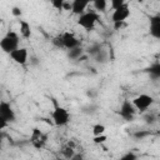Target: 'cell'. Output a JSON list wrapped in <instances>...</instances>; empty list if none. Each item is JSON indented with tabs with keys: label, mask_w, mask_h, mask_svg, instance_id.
<instances>
[{
	"label": "cell",
	"mask_w": 160,
	"mask_h": 160,
	"mask_svg": "<svg viewBox=\"0 0 160 160\" xmlns=\"http://www.w3.org/2000/svg\"><path fill=\"white\" fill-rule=\"evenodd\" d=\"M52 102H54V110L51 112V119H52V122L55 126H65L69 124L70 121V114L69 111L60 106L55 99H52Z\"/></svg>",
	"instance_id": "cell-1"
},
{
	"label": "cell",
	"mask_w": 160,
	"mask_h": 160,
	"mask_svg": "<svg viewBox=\"0 0 160 160\" xmlns=\"http://www.w3.org/2000/svg\"><path fill=\"white\" fill-rule=\"evenodd\" d=\"M99 21H100V15L94 10H89V11H85L82 15H80L78 18L76 24L79 26H81L82 29H85L86 31H90L95 28V25Z\"/></svg>",
	"instance_id": "cell-2"
},
{
	"label": "cell",
	"mask_w": 160,
	"mask_h": 160,
	"mask_svg": "<svg viewBox=\"0 0 160 160\" xmlns=\"http://www.w3.org/2000/svg\"><path fill=\"white\" fill-rule=\"evenodd\" d=\"M19 42H20L19 35L15 31H8L0 40V49L4 52L10 54L19 48Z\"/></svg>",
	"instance_id": "cell-3"
},
{
	"label": "cell",
	"mask_w": 160,
	"mask_h": 160,
	"mask_svg": "<svg viewBox=\"0 0 160 160\" xmlns=\"http://www.w3.org/2000/svg\"><path fill=\"white\" fill-rule=\"evenodd\" d=\"M131 102H132V105H134L136 111L144 112V111H146L152 105L154 99H152V96H150L148 94H140L136 98H134Z\"/></svg>",
	"instance_id": "cell-4"
},
{
	"label": "cell",
	"mask_w": 160,
	"mask_h": 160,
	"mask_svg": "<svg viewBox=\"0 0 160 160\" xmlns=\"http://www.w3.org/2000/svg\"><path fill=\"white\" fill-rule=\"evenodd\" d=\"M30 142L35 149H42L48 142V135L39 128H34L30 135Z\"/></svg>",
	"instance_id": "cell-5"
},
{
	"label": "cell",
	"mask_w": 160,
	"mask_h": 160,
	"mask_svg": "<svg viewBox=\"0 0 160 160\" xmlns=\"http://www.w3.org/2000/svg\"><path fill=\"white\" fill-rule=\"evenodd\" d=\"M136 114V110L132 105V102L130 100H124L122 104L120 105V109H119V115L126 120V121H131L134 120V116Z\"/></svg>",
	"instance_id": "cell-6"
},
{
	"label": "cell",
	"mask_w": 160,
	"mask_h": 160,
	"mask_svg": "<svg viewBox=\"0 0 160 160\" xmlns=\"http://www.w3.org/2000/svg\"><path fill=\"white\" fill-rule=\"evenodd\" d=\"M61 35V40H62V46L66 50H71L75 48H79L81 45V40H79L72 32L70 31H64Z\"/></svg>",
	"instance_id": "cell-7"
},
{
	"label": "cell",
	"mask_w": 160,
	"mask_h": 160,
	"mask_svg": "<svg viewBox=\"0 0 160 160\" xmlns=\"http://www.w3.org/2000/svg\"><path fill=\"white\" fill-rule=\"evenodd\" d=\"M129 16H130V8H129V4L125 2L122 6H120L119 9L112 11L111 21H112V24H115V22H125V20Z\"/></svg>",
	"instance_id": "cell-8"
},
{
	"label": "cell",
	"mask_w": 160,
	"mask_h": 160,
	"mask_svg": "<svg viewBox=\"0 0 160 160\" xmlns=\"http://www.w3.org/2000/svg\"><path fill=\"white\" fill-rule=\"evenodd\" d=\"M0 116H1L8 124L15 121V119H16L15 111L12 110L11 105H10L8 101H0Z\"/></svg>",
	"instance_id": "cell-9"
},
{
	"label": "cell",
	"mask_w": 160,
	"mask_h": 160,
	"mask_svg": "<svg viewBox=\"0 0 160 160\" xmlns=\"http://www.w3.org/2000/svg\"><path fill=\"white\" fill-rule=\"evenodd\" d=\"M9 56L11 58V60L14 62H16L19 65H25L28 62V59H29V52H28L26 48H18L12 52H10Z\"/></svg>",
	"instance_id": "cell-10"
},
{
	"label": "cell",
	"mask_w": 160,
	"mask_h": 160,
	"mask_svg": "<svg viewBox=\"0 0 160 160\" xmlns=\"http://www.w3.org/2000/svg\"><path fill=\"white\" fill-rule=\"evenodd\" d=\"M150 35L154 39H160V15L150 16Z\"/></svg>",
	"instance_id": "cell-11"
},
{
	"label": "cell",
	"mask_w": 160,
	"mask_h": 160,
	"mask_svg": "<svg viewBox=\"0 0 160 160\" xmlns=\"http://www.w3.org/2000/svg\"><path fill=\"white\" fill-rule=\"evenodd\" d=\"M90 5L89 1H84V0H74L71 1V12L74 15H82L86 11V8Z\"/></svg>",
	"instance_id": "cell-12"
},
{
	"label": "cell",
	"mask_w": 160,
	"mask_h": 160,
	"mask_svg": "<svg viewBox=\"0 0 160 160\" xmlns=\"http://www.w3.org/2000/svg\"><path fill=\"white\" fill-rule=\"evenodd\" d=\"M19 25H20V35H21V38H24L26 40L30 39V36H31V26H30V24L28 21H25V20H20Z\"/></svg>",
	"instance_id": "cell-13"
},
{
	"label": "cell",
	"mask_w": 160,
	"mask_h": 160,
	"mask_svg": "<svg viewBox=\"0 0 160 160\" xmlns=\"http://www.w3.org/2000/svg\"><path fill=\"white\" fill-rule=\"evenodd\" d=\"M148 72L150 74V78L151 79H159L160 78V64L156 61V62H154L149 69H148Z\"/></svg>",
	"instance_id": "cell-14"
},
{
	"label": "cell",
	"mask_w": 160,
	"mask_h": 160,
	"mask_svg": "<svg viewBox=\"0 0 160 160\" xmlns=\"http://www.w3.org/2000/svg\"><path fill=\"white\" fill-rule=\"evenodd\" d=\"M82 52H84L82 48H81V46H79V48H75V49L68 50V58H69V59H71V60H79V59L81 58Z\"/></svg>",
	"instance_id": "cell-15"
},
{
	"label": "cell",
	"mask_w": 160,
	"mask_h": 160,
	"mask_svg": "<svg viewBox=\"0 0 160 160\" xmlns=\"http://www.w3.org/2000/svg\"><path fill=\"white\" fill-rule=\"evenodd\" d=\"M92 6H94V11H96V12L105 11L108 8V1L106 0H95V1H92Z\"/></svg>",
	"instance_id": "cell-16"
},
{
	"label": "cell",
	"mask_w": 160,
	"mask_h": 160,
	"mask_svg": "<svg viewBox=\"0 0 160 160\" xmlns=\"http://www.w3.org/2000/svg\"><path fill=\"white\" fill-rule=\"evenodd\" d=\"M61 154H62V156H64L66 160H70V159L74 156L75 150H74V148H72V146L69 144V145H66V146H64V148H62Z\"/></svg>",
	"instance_id": "cell-17"
},
{
	"label": "cell",
	"mask_w": 160,
	"mask_h": 160,
	"mask_svg": "<svg viewBox=\"0 0 160 160\" xmlns=\"http://www.w3.org/2000/svg\"><path fill=\"white\" fill-rule=\"evenodd\" d=\"M106 128L102 124H95L92 126V136H99V135H104L105 134Z\"/></svg>",
	"instance_id": "cell-18"
},
{
	"label": "cell",
	"mask_w": 160,
	"mask_h": 160,
	"mask_svg": "<svg viewBox=\"0 0 160 160\" xmlns=\"http://www.w3.org/2000/svg\"><path fill=\"white\" fill-rule=\"evenodd\" d=\"M94 59H95V61H98V62H106V61H108V52H106L104 49H101V50L94 56Z\"/></svg>",
	"instance_id": "cell-19"
},
{
	"label": "cell",
	"mask_w": 160,
	"mask_h": 160,
	"mask_svg": "<svg viewBox=\"0 0 160 160\" xmlns=\"http://www.w3.org/2000/svg\"><path fill=\"white\" fill-rule=\"evenodd\" d=\"M101 49H102V48H101V45H100V44H92L91 46H89V49H88V54H89V55H91V56L94 58V56H95V55H96Z\"/></svg>",
	"instance_id": "cell-20"
},
{
	"label": "cell",
	"mask_w": 160,
	"mask_h": 160,
	"mask_svg": "<svg viewBox=\"0 0 160 160\" xmlns=\"http://www.w3.org/2000/svg\"><path fill=\"white\" fill-rule=\"evenodd\" d=\"M119 160H138V155L134 151H129V152L124 154L122 156H120Z\"/></svg>",
	"instance_id": "cell-21"
},
{
	"label": "cell",
	"mask_w": 160,
	"mask_h": 160,
	"mask_svg": "<svg viewBox=\"0 0 160 160\" xmlns=\"http://www.w3.org/2000/svg\"><path fill=\"white\" fill-rule=\"evenodd\" d=\"M51 42H52V45H54L55 48H58V49H64V46H62V40H61V35H58V36L52 38Z\"/></svg>",
	"instance_id": "cell-22"
},
{
	"label": "cell",
	"mask_w": 160,
	"mask_h": 160,
	"mask_svg": "<svg viewBox=\"0 0 160 160\" xmlns=\"http://www.w3.org/2000/svg\"><path fill=\"white\" fill-rule=\"evenodd\" d=\"M125 2L126 1H124V0H111L110 1V8H111V10H116L120 6H122Z\"/></svg>",
	"instance_id": "cell-23"
},
{
	"label": "cell",
	"mask_w": 160,
	"mask_h": 160,
	"mask_svg": "<svg viewBox=\"0 0 160 160\" xmlns=\"http://www.w3.org/2000/svg\"><path fill=\"white\" fill-rule=\"evenodd\" d=\"M108 140V136L104 134V135H99V136H94L92 138V141L95 142V144H102V142H105Z\"/></svg>",
	"instance_id": "cell-24"
},
{
	"label": "cell",
	"mask_w": 160,
	"mask_h": 160,
	"mask_svg": "<svg viewBox=\"0 0 160 160\" xmlns=\"http://www.w3.org/2000/svg\"><path fill=\"white\" fill-rule=\"evenodd\" d=\"M62 4H64V0H52L51 1L52 8H55L56 10H62Z\"/></svg>",
	"instance_id": "cell-25"
},
{
	"label": "cell",
	"mask_w": 160,
	"mask_h": 160,
	"mask_svg": "<svg viewBox=\"0 0 160 160\" xmlns=\"http://www.w3.org/2000/svg\"><path fill=\"white\" fill-rule=\"evenodd\" d=\"M62 10L71 11V1H66V0H64V4H62Z\"/></svg>",
	"instance_id": "cell-26"
},
{
	"label": "cell",
	"mask_w": 160,
	"mask_h": 160,
	"mask_svg": "<svg viewBox=\"0 0 160 160\" xmlns=\"http://www.w3.org/2000/svg\"><path fill=\"white\" fill-rule=\"evenodd\" d=\"M70 160H85V158H84L82 154H80V152H75L74 156H72Z\"/></svg>",
	"instance_id": "cell-27"
},
{
	"label": "cell",
	"mask_w": 160,
	"mask_h": 160,
	"mask_svg": "<svg viewBox=\"0 0 160 160\" xmlns=\"http://www.w3.org/2000/svg\"><path fill=\"white\" fill-rule=\"evenodd\" d=\"M11 12H12L14 16H20V15H21V10H20V8H18V6H14L12 10H11Z\"/></svg>",
	"instance_id": "cell-28"
},
{
	"label": "cell",
	"mask_w": 160,
	"mask_h": 160,
	"mask_svg": "<svg viewBox=\"0 0 160 160\" xmlns=\"http://www.w3.org/2000/svg\"><path fill=\"white\" fill-rule=\"evenodd\" d=\"M8 125H9V124H8V122H6V121H5V120H4V119L0 116V131H1L2 129L8 128Z\"/></svg>",
	"instance_id": "cell-29"
},
{
	"label": "cell",
	"mask_w": 160,
	"mask_h": 160,
	"mask_svg": "<svg viewBox=\"0 0 160 160\" xmlns=\"http://www.w3.org/2000/svg\"><path fill=\"white\" fill-rule=\"evenodd\" d=\"M145 119H146V122H154V120H155V118H154V115H152V114L146 115V116H145Z\"/></svg>",
	"instance_id": "cell-30"
},
{
	"label": "cell",
	"mask_w": 160,
	"mask_h": 160,
	"mask_svg": "<svg viewBox=\"0 0 160 160\" xmlns=\"http://www.w3.org/2000/svg\"><path fill=\"white\" fill-rule=\"evenodd\" d=\"M1 145H2V134L0 131V149H1Z\"/></svg>",
	"instance_id": "cell-31"
}]
</instances>
